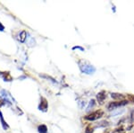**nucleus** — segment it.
<instances>
[{
    "instance_id": "f257e3e1",
    "label": "nucleus",
    "mask_w": 134,
    "mask_h": 133,
    "mask_svg": "<svg viewBox=\"0 0 134 133\" xmlns=\"http://www.w3.org/2000/svg\"><path fill=\"white\" fill-rule=\"evenodd\" d=\"M80 68H81V71L84 74H87V75H91V74H94L95 71H96V68L92 66V65L88 64V63H80Z\"/></svg>"
},
{
    "instance_id": "f03ea898",
    "label": "nucleus",
    "mask_w": 134,
    "mask_h": 133,
    "mask_svg": "<svg viewBox=\"0 0 134 133\" xmlns=\"http://www.w3.org/2000/svg\"><path fill=\"white\" fill-rule=\"evenodd\" d=\"M104 115V112L101 110H97L95 112H93L90 114H88L87 116H85V120L90 121H96V120H98L100 118H102Z\"/></svg>"
},
{
    "instance_id": "7ed1b4c3",
    "label": "nucleus",
    "mask_w": 134,
    "mask_h": 133,
    "mask_svg": "<svg viewBox=\"0 0 134 133\" xmlns=\"http://www.w3.org/2000/svg\"><path fill=\"white\" fill-rule=\"evenodd\" d=\"M128 104V101L127 100H122V101H119V102H110L107 106V110L108 111H112V110H114L117 107H120V106H124V105H126Z\"/></svg>"
},
{
    "instance_id": "20e7f679",
    "label": "nucleus",
    "mask_w": 134,
    "mask_h": 133,
    "mask_svg": "<svg viewBox=\"0 0 134 133\" xmlns=\"http://www.w3.org/2000/svg\"><path fill=\"white\" fill-rule=\"evenodd\" d=\"M47 101L46 98L44 97H41V100H40V105H38V109H40V111H43V112H46L47 109Z\"/></svg>"
},
{
    "instance_id": "39448f33",
    "label": "nucleus",
    "mask_w": 134,
    "mask_h": 133,
    "mask_svg": "<svg viewBox=\"0 0 134 133\" xmlns=\"http://www.w3.org/2000/svg\"><path fill=\"white\" fill-rule=\"evenodd\" d=\"M105 98H107V93H105V91H101V92L98 93V95H97V99H98V101L100 104H103L104 101L105 100Z\"/></svg>"
},
{
    "instance_id": "423d86ee",
    "label": "nucleus",
    "mask_w": 134,
    "mask_h": 133,
    "mask_svg": "<svg viewBox=\"0 0 134 133\" xmlns=\"http://www.w3.org/2000/svg\"><path fill=\"white\" fill-rule=\"evenodd\" d=\"M26 38H27V32H26V31H21L20 33H19L18 37H17L18 41H21V42H24Z\"/></svg>"
},
{
    "instance_id": "0eeeda50",
    "label": "nucleus",
    "mask_w": 134,
    "mask_h": 133,
    "mask_svg": "<svg viewBox=\"0 0 134 133\" xmlns=\"http://www.w3.org/2000/svg\"><path fill=\"white\" fill-rule=\"evenodd\" d=\"M0 75H1V77H3V79L5 81H11L12 80V77H11L9 72H2Z\"/></svg>"
},
{
    "instance_id": "6e6552de",
    "label": "nucleus",
    "mask_w": 134,
    "mask_h": 133,
    "mask_svg": "<svg viewBox=\"0 0 134 133\" xmlns=\"http://www.w3.org/2000/svg\"><path fill=\"white\" fill-rule=\"evenodd\" d=\"M0 121H1L2 127H3L4 130H7V129H9V126H8V124L6 123V121L4 120V116H3V114H2L1 112H0Z\"/></svg>"
},
{
    "instance_id": "1a4fd4ad",
    "label": "nucleus",
    "mask_w": 134,
    "mask_h": 133,
    "mask_svg": "<svg viewBox=\"0 0 134 133\" xmlns=\"http://www.w3.org/2000/svg\"><path fill=\"white\" fill-rule=\"evenodd\" d=\"M111 96H112V98H114V99L121 100V101H122V100L124 98V96L122 95V93H111Z\"/></svg>"
},
{
    "instance_id": "9d476101",
    "label": "nucleus",
    "mask_w": 134,
    "mask_h": 133,
    "mask_svg": "<svg viewBox=\"0 0 134 133\" xmlns=\"http://www.w3.org/2000/svg\"><path fill=\"white\" fill-rule=\"evenodd\" d=\"M38 130L40 133H47V128L46 125H40L38 128Z\"/></svg>"
},
{
    "instance_id": "9b49d317",
    "label": "nucleus",
    "mask_w": 134,
    "mask_h": 133,
    "mask_svg": "<svg viewBox=\"0 0 134 133\" xmlns=\"http://www.w3.org/2000/svg\"><path fill=\"white\" fill-rule=\"evenodd\" d=\"M93 128L91 127V125H88L86 127V133H93Z\"/></svg>"
},
{
    "instance_id": "f8f14e48",
    "label": "nucleus",
    "mask_w": 134,
    "mask_h": 133,
    "mask_svg": "<svg viewBox=\"0 0 134 133\" xmlns=\"http://www.w3.org/2000/svg\"><path fill=\"white\" fill-rule=\"evenodd\" d=\"M128 100L130 102H134V95H128Z\"/></svg>"
},
{
    "instance_id": "ddd939ff",
    "label": "nucleus",
    "mask_w": 134,
    "mask_h": 133,
    "mask_svg": "<svg viewBox=\"0 0 134 133\" xmlns=\"http://www.w3.org/2000/svg\"><path fill=\"white\" fill-rule=\"evenodd\" d=\"M4 30H5V26H4L3 24H2L1 23H0V31H1V32H3Z\"/></svg>"
},
{
    "instance_id": "4468645a",
    "label": "nucleus",
    "mask_w": 134,
    "mask_h": 133,
    "mask_svg": "<svg viewBox=\"0 0 134 133\" xmlns=\"http://www.w3.org/2000/svg\"><path fill=\"white\" fill-rule=\"evenodd\" d=\"M131 120L134 121V111H132V112H131Z\"/></svg>"
}]
</instances>
